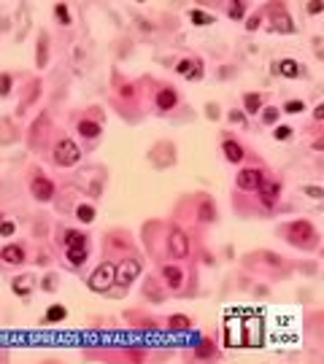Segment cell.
<instances>
[{
	"label": "cell",
	"instance_id": "cell-1",
	"mask_svg": "<svg viewBox=\"0 0 324 364\" xmlns=\"http://www.w3.org/2000/svg\"><path fill=\"white\" fill-rule=\"evenodd\" d=\"M113 281H117V267H113L111 262H100L98 264V270H95L92 275H89V289L92 292H108L111 286H113Z\"/></svg>",
	"mask_w": 324,
	"mask_h": 364
},
{
	"label": "cell",
	"instance_id": "cell-2",
	"mask_svg": "<svg viewBox=\"0 0 324 364\" xmlns=\"http://www.w3.org/2000/svg\"><path fill=\"white\" fill-rule=\"evenodd\" d=\"M52 157H54V165H60V167H73L76 162L81 159V151H79V146H76L71 138H62V140H57Z\"/></svg>",
	"mask_w": 324,
	"mask_h": 364
},
{
	"label": "cell",
	"instance_id": "cell-3",
	"mask_svg": "<svg viewBox=\"0 0 324 364\" xmlns=\"http://www.w3.org/2000/svg\"><path fill=\"white\" fill-rule=\"evenodd\" d=\"M265 343V329H262V321L249 310L243 316V346H251V348H260Z\"/></svg>",
	"mask_w": 324,
	"mask_h": 364
},
{
	"label": "cell",
	"instance_id": "cell-4",
	"mask_svg": "<svg viewBox=\"0 0 324 364\" xmlns=\"http://www.w3.org/2000/svg\"><path fill=\"white\" fill-rule=\"evenodd\" d=\"M224 346L227 348H241L243 346V316H227L224 319Z\"/></svg>",
	"mask_w": 324,
	"mask_h": 364
},
{
	"label": "cell",
	"instance_id": "cell-5",
	"mask_svg": "<svg viewBox=\"0 0 324 364\" xmlns=\"http://www.w3.org/2000/svg\"><path fill=\"white\" fill-rule=\"evenodd\" d=\"M287 237L292 246H308V243H316V232H313V224L311 222H294L287 229Z\"/></svg>",
	"mask_w": 324,
	"mask_h": 364
},
{
	"label": "cell",
	"instance_id": "cell-6",
	"mask_svg": "<svg viewBox=\"0 0 324 364\" xmlns=\"http://www.w3.org/2000/svg\"><path fill=\"white\" fill-rule=\"evenodd\" d=\"M141 275V262L138 259H125L119 267H117V283L119 289H127V286L135 283V278Z\"/></svg>",
	"mask_w": 324,
	"mask_h": 364
},
{
	"label": "cell",
	"instance_id": "cell-7",
	"mask_svg": "<svg viewBox=\"0 0 324 364\" xmlns=\"http://www.w3.org/2000/svg\"><path fill=\"white\" fill-rule=\"evenodd\" d=\"M168 254L173 256V259H184V256H189V237L181 232V229H170V235H168Z\"/></svg>",
	"mask_w": 324,
	"mask_h": 364
},
{
	"label": "cell",
	"instance_id": "cell-8",
	"mask_svg": "<svg viewBox=\"0 0 324 364\" xmlns=\"http://www.w3.org/2000/svg\"><path fill=\"white\" fill-rule=\"evenodd\" d=\"M30 195L38 200V203H49L54 197V181L46 178V176H35L30 181Z\"/></svg>",
	"mask_w": 324,
	"mask_h": 364
},
{
	"label": "cell",
	"instance_id": "cell-9",
	"mask_svg": "<svg viewBox=\"0 0 324 364\" xmlns=\"http://www.w3.org/2000/svg\"><path fill=\"white\" fill-rule=\"evenodd\" d=\"M262 173L257 167H243L241 173H238V178H235V184H238V189L241 191H257V186L262 184Z\"/></svg>",
	"mask_w": 324,
	"mask_h": 364
},
{
	"label": "cell",
	"instance_id": "cell-10",
	"mask_svg": "<svg viewBox=\"0 0 324 364\" xmlns=\"http://www.w3.org/2000/svg\"><path fill=\"white\" fill-rule=\"evenodd\" d=\"M257 191H260V203L265 208H273L279 195H281V184L279 181H270V178H262V184L257 186Z\"/></svg>",
	"mask_w": 324,
	"mask_h": 364
},
{
	"label": "cell",
	"instance_id": "cell-11",
	"mask_svg": "<svg viewBox=\"0 0 324 364\" xmlns=\"http://www.w3.org/2000/svg\"><path fill=\"white\" fill-rule=\"evenodd\" d=\"M154 103H157V108H159V111H173V108H176V103H178V92H176L173 87H165V89H159V92H157Z\"/></svg>",
	"mask_w": 324,
	"mask_h": 364
},
{
	"label": "cell",
	"instance_id": "cell-12",
	"mask_svg": "<svg viewBox=\"0 0 324 364\" xmlns=\"http://www.w3.org/2000/svg\"><path fill=\"white\" fill-rule=\"evenodd\" d=\"M151 159L157 162V167H168L170 162L176 159V149L170 146V143H159V146L151 151Z\"/></svg>",
	"mask_w": 324,
	"mask_h": 364
},
{
	"label": "cell",
	"instance_id": "cell-13",
	"mask_svg": "<svg viewBox=\"0 0 324 364\" xmlns=\"http://www.w3.org/2000/svg\"><path fill=\"white\" fill-rule=\"evenodd\" d=\"M0 262H6V264H22L25 262V248L16 246V243L0 248Z\"/></svg>",
	"mask_w": 324,
	"mask_h": 364
},
{
	"label": "cell",
	"instance_id": "cell-14",
	"mask_svg": "<svg viewBox=\"0 0 324 364\" xmlns=\"http://www.w3.org/2000/svg\"><path fill=\"white\" fill-rule=\"evenodd\" d=\"M162 278H165V283L170 286V289H178L181 283H184V270L176 264H165L162 267Z\"/></svg>",
	"mask_w": 324,
	"mask_h": 364
},
{
	"label": "cell",
	"instance_id": "cell-15",
	"mask_svg": "<svg viewBox=\"0 0 324 364\" xmlns=\"http://www.w3.org/2000/svg\"><path fill=\"white\" fill-rule=\"evenodd\" d=\"M222 151H224V157H227V162H243V149H241V143L238 140H230L227 138L224 143H222Z\"/></svg>",
	"mask_w": 324,
	"mask_h": 364
},
{
	"label": "cell",
	"instance_id": "cell-16",
	"mask_svg": "<svg viewBox=\"0 0 324 364\" xmlns=\"http://www.w3.org/2000/svg\"><path fill=\"white\" fill-rule=\"evenodd\" d=\"M46 62H49V35L41 33L38 35V49H35V65L43 68Z\"/></svg>",
	"mask_w": 324,
	"mask_h": 364
},
{
	"label": "cell",
	"instance_id": "cell-17",
	"mask_svg": "<svg viewBox=\"0 0 324 364\" xmlns=\"http://www.w3.org/2000/svg\"><path fill=\"white\" fill-rule=\"evenodd\" d=\"M11 289L16 297H27L33 292V275H22V278H14V283H11Z\"/></svg>",
	"mask_w": 324,
	"mask_h": 364
},
{
	"label": "cell",
	"instance_id": "cell-18",
	"mask_svg": "<svg viewBox=\"0 0 324 364\" xmlns=\"http://www.w3.org/2000/svg\"><path fill=\"white\" fill-rule=\"evenodd\" d=\"M87 246V235L79 232V229H68L65 232V248H84Z\"/></svg>",
	"mask_w": 324,
	"mask_h": 364
},
{
	"label": "cell",
	"instance_id": "cell-19",
	"mask_svg": "<svg viewBox=\"0 0 324 364\" xmlns=\"http://www.w3.org/2000/svg\"><path fill=\"white\" fill-rule=\"evenodd\" d=\"M243 113H260L262 111V98L257 92H246L243 94Z\"/></svg>",
	"mask_w": 324,
	"mask_h": 364
},
{
	"label": "cell",
	"instance_id": "cell-20",
	"mask_svg": "<svg viewBox=\"0 0 324 364\" xmlns=\"http://www.w3.org/2000/svg\"><path fill=\"white\" fill-rule=\"evenodd\" d=\"M197 222H203V224L216 222V210H214V203H211V200H203V205L197 208Z\"/></svg>",
	"mask_w": 324,
	"mask_h": 364
},
{
	"label": "cell",
	"instance_id": "cell-21",
	"mask_svg": "<svg viewBox=\"0 0 324 364\" xmlns=\"http://www.w3.org/2000/svg\"><path fill=\"white\" fill-rule=\"evenodd\" d=\"M79 135L81 138H98L100 135V124L92 119H81L79 122Z\"/></svg>",
	"mask_w": 324,
	"mask_h": 364
},
{
	"label": "cell",
	"instance_id": "cell-22",
	"mask_svg": "<svg viewBox=\"0 0 324 364\" xmlns=\"http://www.w3.org/2000/svg\"><path fill=\"white\" fill-rule=\"evenodd\" d=\"M65 316H68V308H65V305H49V310H46L43 321L60 324V321H65Z\"/></svg>",
	"mask_w": 324,
	"mask_h": 364
},
{
	"label": "cell",
	"instance_id": "cell-23",
	"mask_svg": "<svg viewBox=\"0 0 324 364\" xmlns=\"http://www.w3.org/2000/svg\"><path fill=\"white\" fill-rule=\"evenodd\" d=\"M273 30L275 33H292L294 30V25H292V19H289V14H275L273 16Z\"/></svg>",
	"mask_w": 324,
	"mask_h": 364
},
{
	"label": "cell",
	"instance_id": "cell-24",
	"mask_svg": "<svg viewBox=\"0 0 324 364\" xmlns=\"http://www.w3.org/2000/svg\"><path fill=\"white\" fill-rule=\"evenodd\" d=\"M279 73L287 76V79H297L303 70H300V65L294 62V60H281V62H279Z\"/></svg>",
	"mask_w": 324,
	"mask_h": 364
},
{
	"label": "cell",
	"instance_id": "cell-25",
	"mask_svg": "<svg viewBox=\"0 0 324 364\" xmlns=\"http://www.w3.org/2000/svg\"><path fill=\"white\" fill-rule=\"evenodd\" d=\"M87 256H89V251H87V246H84V248H68V262H71L73 267H79V264H84V262H87Z\"/></svg>",
	"mask_w": 324,
	"mask_h": 364
},
{
	"label": "cell",
	"instance_id": "cell-26",
	"mask_svg": "<svg viewBox=\"0 0 324 364\" xmlns=\"http://www.w3.org/2000/svg\"><path fill=\"white\" fill-rule=\"evenodd\" d=\"M170 329H178V332H187V329H192V321L187 319V316H170Z\"/></svg>",
	"mask_w": 324,
	"mask_h": 364
},
{
	"label": "cell",
	"instance_id": "cell-27",
	"mask_svg": "<svg viewBox=\"0 0 324 364\" xmlns=\"http://www.w3.org/2000/svg\"><path fill=\"white\" fill-rule=\"evenodd\" d=\"M76 219H79L81 224H89L95 219V205H79L76 208Z\"/></svg>",
	"mask_w": 324,
	"mask_h": 364
},
{
	"label": "cell",
	"instance_id": "cell-28",
	"mask_svg": "<svg viewBox=\"0 0 324 364\" xmlns=\"http://www.w3.org/2000/svg\"><path fill=\"white\" fill-rule=\"evenodd\" d=\"M189 19H192L195 25H214V16L205 14V11H200V8H195V11L189 14Z\"/></svg>",
	"mask_w": 324,
	"mask_h": 364
},
{
	"label": "cell",
	"instance_id": "cell-29",
	"mask_svg": "<svg viewBox=\"0 0 324 364\" xmlns=\"http://www.w3.org/2000/svg\"><path fill=\"white\" fill-rule=\"evenodd\" d=\"M54 16H57V22H60V25H71V14H68V6H65V3L54 6Z\"/></svg>",
	"mask_w": 324,
	"mask_h": 364
},
{
	"label": "cell",
	"instance_id": "cell-30",
	"mask_svg": "<svg viewBox=\"0 0 324 364\" xmlns=\"http://www.w3.org/2000/svg\"><path fill=\"white\" fill-rule=\"evenodd\" d=\"M246 16V3L238 0V3H230V19H243Z\"/></svg>",
	"mask_w": 324,
	"mask_h": 364
},
{
	"label": "cell",
	"instance_id": "cell-31",
	"mask_svg": "<svg viewBox=\"0 0 324 364\" xmlns=\"http://www.w3.org/2000/svg\"><path fill=\"white\" fill-rule=\"evenodd\" d=\"M187 79H203V62L200 60H192V65H189V73H187Z\"/></svg>",
	"mask_w": 324,
	"mask_h": 364
},
{
	"label": "cell",
	"instance_id": "cell-32",
	"mask_svg": "<svg viewBox=\"0 0 324 364\" xmlns=\"http://www.w3.org/2000/svg\"><path fill=\"white\" fill-rule=\"evenodd\" d=\"M262 122L265 124H275V122H279V108H262Z\"/></svg>",
	"mask_w": 324,
	"mask_h": 364
},
{
	"label": "cell",
	"instance_id": "cell-33",
	"mask_svg": "<svg viewBox=\"0 0 324 364\" xmlns=\"http://www.w3.org/2000/svg\"><path fill=\"white\" fill-rule=\"evenodd\" d=\"M8 92H11V76L0 73V98H6Z\"/></svg>",
	"mask_w": 324,
	"mask_h": 364
},
{
	"label": "cell",
	"instance_id": "cell-34",
	"mask_svg": "<svg viewBox=\"0 0 324 364\" xmlns=\"http://www.w3.org/2000/svg\"><path fill=\"white\" fill-rule=\"evenodd\" d=\"M284 111L287 113H300V111H306V103L303 100H289L287 105H284Z\"/></svg>",
	"mask_w": 324,
	"mask_h": 364
},
{
	"label": "cell",
	"instance_id": "cell-35",
	"mask_svg": "<svg viewBox=\"0 0 324 364\" xmlns=\"http://www.w3.org/2000/svg\"><path fill=\"white\" fill-rule=\"evenodd\" d=\"M195 356H200V359H211L214 356V348H211V343H203L200 348H195Z\"/></svg>",
	"mask_w": 324,
	"mask_h": 364
},
{
	"label": "cell",
	"instance_id": "cell-36",
	"mask_svg": "<svg viewBox=\"0 0 324 364\" xmlns=\"http://www.w3.org/2000/svg\"><path fill=\"white\" fill-rule=\"evenodd\" d=\"M275 140H287V138H292V127H275Z\"/></svg>",
	"mask_w": 324,
	"mask_h": 364
},
{
	"label": "cell",
	"instance_id": "cell-37",
	"mask_svg": "<svg viewBox=\"0 0 324 364\" xmlns=\"http://www.w3.org/2000/svg\"><path fill=\"white\" fill-rule=\"evenodd\" d=\"M227 119H230L233 124H246V113L235 108V111H230V116H227Z\"/></svg>",
	"mask_w": 324,
	"mask_h": 364
},
{
	"label": "cell",
	"instance_id": "cell-38",
	"mask_svg": "<svg viewBox=\"0 0 324 364\" xmlns=\"http://www.w3.org/2000/svg\"><path fill=\"white\" fill-rule=\"evenodd\" d=\"M14 232H16V224L14 222H0V235L8 237V235H14Z\"/></svg>",
	"mask_w": 324,
	"mask_h": 364
},
{
	"label": "cell",
	"instance_id": "cell-39",
	"mask_svg": "<svg viewBox=\"0 0 324 364\" xmlns=\"http://www.w3.org/2000/svg\"><path fill=\"white\" fill-rule=\"evenodd\" d=\"M303 191H306V195H308V197H316V200H321V197H324V191H321V186H306V189H303Z\"/></svg>",
	"mask_w": 324,
	"mask_h": 364
},
{
	"label": "cell",
	"instance_id": "cell-40",
	"mask_svg": "<svg viewBox=\"0 0 324 364\" xmlns=\"http://www.w3.org/2000/svg\"><path fill=\"white\" fill-rule=\"evenodd\" d=\"M119 94H122V98H127V100L135 98V87H132V84H125V87L119 89Z\"/></svg>",
	"mask_w": 324,
	"mask_h": 364
},
{
	"label": "cell",
	"instance_id": "cell-41",
	"mask_svg": "<svg viewBox=\"0 0 324 364\" xmlns=\"http://www.w3.org/2000/svg\"><path fill=\"white\" fill-rule=\"evenodd\" d=\"M205 113H208V119H214V122H216V119H219V105L208 103V105H205Z\"/></svg>",
	"mask_w": 324,
	"mask_h": 364
},
{
	"label": "cell",
	"instance_id": "cell-42",
	"mask_svg": "<svg viewBox=\"0 0 324 364\" xmlns=\"http://www.w3.org/2000/svg\"><path fill=\"white\" fill-rule=\"evenodd\" d=\"M189 65H192V60H181V62L176 65V73H181V76H187V73H189Z\"/></svg>",
	"mask_w": 324,
	"mask_h": 364
},
{
	"label": "cell",
	"instance_id": "cell-43",
	"mask_svg": "<svg viewBox=\"0 0 324 364\" xmlns=\"http://www.w3.org/2000/svg\"><path fill=\"white\" fill-rule=\"evenodd\" d=\"M306 8H308V11H311V14H321V8H324V6L319 3V0H313V3H308Z\"/></svg>",
	"mask_w": 324,
	"mask_h": 364
},
{
	"label": "cell",
	"instance_id": "cell-44",
	"mask_svg": "<svg viewBox=\"0 0 324 364\" xmlns=\"http://www.w3.org/2000/svg\"><path fill=\"white\" fill-rule=\"evenodd\" d=\"M54 286H57L54 275H49V278H46V281H43V289H46V292H54Z\"/></svg>",
	"mask_w": 324,
	"mask_h": 364
},
{
	"label": "cell",
	"instance_id": "cell-45",
	"mask_svg": "<svg viewBox=\"0 0 324 364\" xmlns=\"http://www.w3.org/2000/svg\"><path fill=\"white\" fill-rule=\"evenodd\" d=\"M146 297H154V300H159V297H157V286L151 283V281L146 283Z\"/></svg>",
	"mask_w": 324,
	"mask_h": 364
},
{
	"label": "cell",
	"instance_id": "cell-46",
	"mask_svg": "<svg viewBox=\"0 0 324 364\" xmlns=\"http://www.w3.org/2000/svg\"><path fill=\"white\" fill-rule=\"evenodd\" d=\"M260 22H262L260 16H251L249 22H246V27H249V30H257V27H260Z\"/></svg>",
	"mask_w": 324,
	"mask_h": 364
},
{
	"label": "cell",
	"instance_id": "cell-47",
	"mask_svg": "<svg viewBox=\"0 0 324 364\" xmlns=\"http://www.w3.org/2000/svg\"><path fill=\"white\" fill-rule=\"evenodd\" d=\"M313 119H316V122L324 119V105H316V108H313Z\"/></svg>",
	"mask_w": 324,
	"mask_h": 364
},
{
	"label": "cell",
	"instance_id": "cell-48",
	"mask_svg": "<svg viewBox=\"0 0 324 364\" xmlns=\"http://www.w3.org/2000/svg\"><path fill=\"white\" fill-rule=\"evenodd\" d=\"M265 259H268L270 264H275V267H281V259H279V256H273V254H265Z\"/></svg>",
	"mask_w": 324,
	"mask_h": 364
},
{
	"label": "cell",
	"instance_id": "cell-49",
	"mask_svg": "<svg viewBox=\"0 0 324 364\" xmlns=\"http://www.w3.org/2000/svg\"><path fill=\"white\" fill-rule=\"evenodd\" d=\"M0 222H3V219H0Z\"/></svg>",
	"mask_w": 324,
	"mask_h": 364
},
{
	"label": "cell",
	"instance_id": "cell-50",
	"mask_svg": "<svg viewBox=\"0 0 324 364\" xmlns=\"http://www.w3.org/2000/svg\"><path fill=\"white\" fill-rule=\"evenodd\" d=\"M0 359H3V356H0Z\"/></svg>",
	"mask_w": 324,
	"mask_h": 364
}]
</instances>
